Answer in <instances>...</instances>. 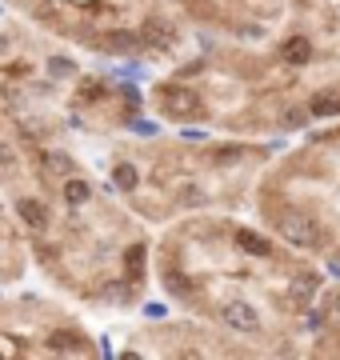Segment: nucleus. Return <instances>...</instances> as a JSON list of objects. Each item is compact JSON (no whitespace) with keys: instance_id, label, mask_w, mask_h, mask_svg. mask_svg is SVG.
<instances>
[{"instance_id":"f257e3e1","label":"nucleus","mask_w":340,"mask_h":360,"mask_svg":"<svg viewBox=\"0 0 340 360\" xmlns=\"http://www.w3.org/2000/svg\"><path fill=\"white\" fill-rule=\"evenodd\" d=\"M273 229L296 248H320L328 240L325 229H320V220L301 212V208H280V212H273Z\"/></svg>"},{"instance_id":"f03ea898","label":"nucleus","mask_w":340,"mask_h":360,"mask_svg":"<svg viewBox=\"0 0 340 360\" xmlns=\"http://www.w3.org/2000/svg\"><path fill=\"white\" fill-rule=\"evenodd\" d=\"M160 112L169 116V120H200L209 108H204L197 89H188V84H164L160 89Z\"/></svg>"},{"instance_id":"7ed1b4c3","label":"nucleus","mask_w":340,"mask_h":360,"mask_svg":"<svg viewBox=\"0 0 340 360\" xmlns=\"http://www.w3.org/2000/svg\"><path fill=\"white\" fill-rule=\"evenodd\" d=\"M216 316H221L224 328H233V333H240V336H261L264 333L261 312L252 309L249 300H224Z\"/></svg>"},{"instance_id":"20e7f679","label":"nucleus","mask_w":340,"mask_h":360,"mask_svg":"<svg viewBox=\"0 0 340 360\" xmlns=\"http://www.w3.org/2000/svg\"><path fill=\"white\" fill-rule=\"evenodd\" d=\"M176 25H172L169 16H144V25H140V40H144V49H157V52H172L176 49Z\"/></svg>"},{"instance_id":"39448f33","label":"nucleus","mask_w":340,"mask_h":360,"mask_svg":"<svg viewBox=\"0 0 340 360\" xmlns=\"http://www.w3.org/2000/svg\"><path fill=\"white\" fill-rule=\"evenodd\" d=\"M144 49L140 32H108V37H100V44H96V52H108V56H129V52Z\"/></svg>"},{"instance_id":"423d86ee","label":"nucleus","mask_w":340,"mask_h":360,"mask_svg":"<svg viewBox=\"0 0 340 360\" xmlns=\"http://www.w3.org/2000/svg\"><path fill=\"white\" fill-rule=\"evenodd\" d=\"M316 292H320V272H292V281H288V300L292 304H308Z\"/></svg>"},{"instance_id":"0eeeda50","label":"nucleus","mask_w":340,"mask_h":360,"mask_svg":"<svg viewBox=\"0 0 340 360\" xmlns=\"http://www.w3.org/2000/svg\"><path fill=\"white\" fill-rule=\"evenodd\" d=\"M276 56H280L285 65L301 68V65H308V60H313V40H308V37H288L285 44L276 49Z\"/></svg>"},{"instance_id":"6e6552de","label":"nucleus","mask_w":340,"mask_h":360,"mask_svg":"<svg viewBox=\"0 0 340 360\" xmlns=\"http://www.w3.org/2000/svg\"><path fill=\"white\" fill-rule=\"evenodd\" d=\"M16 217L25 220L32 232H44V229H48V208L40 205L37 196H20V200H16Z\"/></svg>"},{"instance_id":"1a4fd4ad","label":"nucleus","mask_w":340,"mask_h":360,"mask_svg":"<svg viewBox=\"0 0 340 360\" xmlns=\"http://www.w3.org/2000/svg\"><path fill=\"white\" fill-rule=\"evenodd\" d=\"M37 165L48 180H53V172L56 176H72V160H68V153H60V148H44V153L37 156Z\"/></svg>"},{"instance_id":"9d476101","label":"nucleus","mask_w":340,"mask_h":360,"mask_svg":"<svg viewBox=\"0 0 340 360\" xmlns=\"http://www.w3.org/2000/svg\"><path fill=\"white\" fill-rule=\"evenodd\" d=\"M308 112L320 116V120H328V116H340V92L336 89H320L308 96Z\"/></svg>"},{"instance_id":"9b49d317","label":"nucleus","mask_w":340,"mask_h":360,"mask_svg":"<svg viewBox=\"0 0 340 360\" xmlns=\"http://www.w3.org/2000/svg\"><path fill=\"white\" fill-rule=\"evenodd\" d=\"M144 260H148V245H144V240H132V245L124 248V276H129L132 284L144 276Z\"/></svg>"},{"instance_id":"f8f14e48","label":"nucleus","mask_w":340,"mask_h":360,"mask_svg":"<svg viewBox=\"0 0 340 360\" xmlns=\"http://www.w3.org/2000/svg\"><path fill=\"white\" fill-rule=\"evenodd\" d=\"M236 248H240V252H252V257H273V245L264 240L261 232H252V229L236 232Z\"/></svg>"},{"instance_id":"ddd939ff","label":"nucleus","mask_w":340,"mask_h":360,"mask_svg":"<svg viewBox=\"0 0 340 360\" xmlns=\"http://www.w3.org/2000/svg\"><path fill=\"white\" fill-rule=\"evenodd\" d=\"M164 288H169L176 300H197V284L188 272H164Z\"/></svg>"},{"instance_id":"4468645a","label":"nucleus","mask_w":340,"mask_h":360,"mask_svg":"<svg viewBox=\"0 0 340 360\" xmlns=\"http://www.w3.org/2000/svg\"><path fill=\"white\" fill-rule=\"evenodd\" d=\"M112 184H117L120 193H132V188L140 184V172H136V165H129V160H120V165L112 168Z\"/></svg>"},{"instance_id":"2eb2a0df","label":"nucleus","mask_w":340,"mask_h":360,"mask_svg":"<svg viewBox=\"0 0 340 360\" xmlns=\"http://www.w3.org/2000/svg\"><path fill=\"white\" fill-rule=\"evenodd\" d=\"M84 200H89V180L84 176H65V205L80 208Z\"/></svg>"},{"instance_id":"dca6fc26","label":"nucleus","mask_w":340,"mask_h":360,"mask_svg":"<svg viewBox=\"0 0 340 360\" xmlns=\"http://www.w3.org/2000/svg\"><path fill=\"white\" fill-rule=\"evenodd\" d=\"M176 205L181 208H200V205H209V193L197 188V184H181V188H176Z\"/></svg>"},{"instance_id":"f3484780","label":"nucleus","mask_w":340,"mask_h":360,"mask_svg":"<svg viewBox=\"0 0 340 360\" xmlns=\"http://www.w3.org/2000/svg\"><path fill=\"white\" fill-rule=\"evenodd\" d=\"M244 156V144H224V148H209V160L212 165H233Z\"/></svg>"},{"instance_id":"a211bd4d","label":"nucleus","mask_w":340,"mask_h":360,"mask_svg":"<svg viewBox=\"0 0 340 360\" xmlns=\"http://www.w3.org/2000/svg\"><path fill=\"white\" fill-rule=\"evenodd\" d=\"M48 77L53 80H72L77 77V65H72L68 56H53V60H48Z\"/></svg>"},{"instance_id":"6ab92c4d","label":"nucleus","mask_w":340,"mask_h":360,"mask_svg":"<svg viewBox=\"0 0 340 360\" xmlns=\"http://www.w3.org/2000/svg\"><path fill=\"white\" fill-rule=\"evenodd\" d=\"M48 348H53V352H80L84 340H72V333H53L48 336Z\"/></svg>"},{"instance_id":"aec40b11","label":"nucleus","mask_w":340,"mask_h":360,"mask_svg":"<svg viewBox=\"0 0 340 360\" xmlns=\"http://www.w3.org/2000/svg\"><path fill=\"white\" fill-rule=\"evenodd\" d=\"M100 96H105V84L100 80H84L77 92V101H100Z\"/></svg>"},{"instance_id":"412c9836","label":"nucleus","mask_w":340,"mask_h":360,"mask_svg":"<svg viewBox=\"0 0 340 360\" xmlns=\"http://www.w3.org/2000/svg\"><path fill=\"white\" fill-rule=\"evenodd\" d=\"M105 296H108V300H120V304H129V300H132V284H108Z\"/></svg>"},{"instance_id":"4be33fe9","label":"nucleus","mask_w":340,"mask_h":360,"mask_svg":"<svg viewBox=\"0 0 340 360\" xmlns=\"http://www.w3.org/2000/svg\"><path fill=\"white\" fill-rule=\"evenodd\" d=\"M328 324H340V292L328 300Z\"/></svg>"},{"instance_id":"5701e85b","label":"nucleus","mask_w":340,"mask_h":360,"mask_svg":"<svg viewBox=\"0 0 340 360\" xmlns=\"http://www.w3.org/2000/svg\"><path fill=\"white\" fill-rule=\"evenodd\" d=\"M0 165H4V168H13V165H16V153H13V148H8L4 141H0Z\"/></svg>"},{"instance_id":"b1692460","label":"nucleus","mask_w":340,"mask_h":360,"mask_svg":"<svg viewBox=\"0 0 340 360\" xmlns=\"http://www.w3.org/2000/svg\"><path fill=\"white\" fill-rule=\"evenodd\" d=\"M144 316H164V304H144Z\"/></svg>"}]
</instances>
